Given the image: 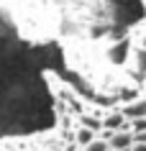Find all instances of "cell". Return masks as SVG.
Returning a JSON list of instances; mask_svg holds the SVG:
<instances>
[{"label":"cell","instance_id":"8","mask_svg":"<svg viewBox=\"0 0 146 151\" xmlns=\"http://www.w3.org/2000/svg\"><path fill=\"white\" fill-rule=\"evenodd\" d=\"M133 138H136V143H146V131L144 133H133Z\"/></svg>","mask_w":146,"mask_h":151},{"label":"cell","instance_id":"9","mask_svg":"<svg viewBox=\"0 0 146 151\" xmlns=\"http://www.w3.org/2000/svg\"><path fill=\"white\" fill-rule=\"evenodd\" d=\"M131 151H146V143H133V149Z\"/></svg>","mask_w":146,"mask_h":151},{"label":"cell","instance_id":"1","mask_svg":"<svg viewBox=\"0 0 146 151\" xmlns=\"http://www.w3.org/2000/svg\"><path fill=\"white\" fill-rule=\"evenodd\" d=\"M103 131L118 133V131H133V128H131V120L123 115V110H113V113H108L105 118H103Z\"/></svg>","mask_w":146,"mask_h":151},{"label":"cell","instance_id":"5","mask_svg":"<svg viewBox=\"0 0 146 151\" xmlns=\"http://www.w3.org/2000/svg\"><path fill=\"white\" fill-rule=\"evenodd\" d=\"M95 138H97V133H95V131H90V128H85V126H80V128H77V133H74V141L80 143L82 149H87Z\"/></svg>","mask_w":146,"mask_h":151},{"label":"cell","instance_id":"4","mask_svg":"<svg viewBox=\"0 0 146 151\" xmlns=\"http://www.w3.org/2000/svg\"><path fill=\"white\" fill-rule=\"evenodd\" d=\"M80 126L95 131L97 136L103 133V118H100V115H92V113H82V115H80Z\"/></svg>","mask_w":146,"mask_h":151},{"label":"cell","instance_id":"2","mask_svg":"<svg viewBox=\"0 0 146 151\" xmlns=\"http://www.w3.org/2000/svg\"><path fill=\"white\" fill-rule=\"evenodd\" d=\"M133 143H136L133 131H118V133L110 138V149H113V151H131V149H133Z\"/></svg>","mask_w":146,"mask_h":151},{"label":"cell","instance_id":"6","mask_svg":"<svg viewBox=\"0 0 146 151\" xmlns=\"http://www.w3.org/2000/svg\"><path fill=\"white\" fill-rule=\"evenodd\" d=\"M85 151H113V149H110V141H105V138H95Z\"/></svg>","mask_w":146,"mask_h":151},{"label":"cell","instance_id":"3","mask_svg":"<svg viewBox=\"0 0 146 151\" xmlns=\"http://www.w3.org/2000/svg\"><path fill=\"white\" fill-rule=\"evenodd\" d=\"M121 110H123V115H126L128 120L146 118V100H136V103H131V105H123Z\"/></svg>","mask_w":146,"mask_h":151},{"label":"cell","instance_id":"7","mask_svg":"<svg viewBox=\"0 0 146 151\" xmlns=\"http://www.w3.org/2000/svg\"><path fill=\"white\" fill-rule=\"evenodd\" d=\"M131 128H133V133H144V131H146V118L131 120Z\"/></svg>","mask_w":146,"mask_h":151}]
</instances>
